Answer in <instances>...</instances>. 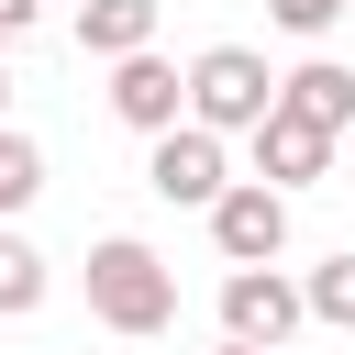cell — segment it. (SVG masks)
Instances as JSON below:
<instances>
[{"label": "cell", "instance_id": "1", "mask_svg": "<svg viewBox=\"0 0 355 355\" xmlns=\"http://www.w3.org/2000/svg\"><path fill=\"white\" fill-rule=\"evenodd\" d=\"M89 322L122 333V344L166 333V322H178V266H166L144 233H100V244H89Z\"/></svg>", "mask_w": 355, "mask_h": 355}, {"label": "cell", "instance_id": "2", "mask_svg": "<svg viewBox=\"0 0 355 355\" xmlns=\"http://www.w3.org/2000/svg\"><path fill=\"white\" fill-rule=\"evenodd\" d=\"M277 67L255 55V44H200L189 55V122H211V133H266L277 122Z\"/></svg>", "mask_w": 355, "mask_h": 355}, {"label": "cell", "instance_id": "3", "mask_svg": "<svg viewBox=\"0 0 355 355\" xmlns=\"http://www.w3.org/2000/svg\"><path fill=\"white\" fill-rule=\"evenodd\" d=\"M144 189H155L166 211H211V200L233 189V133H211V122L155 133V144H144Z\"/></svg>", "mask_w": 355, "mask_h": 355}, {"label": "cell", "instance_id": "4", "mask_svg": "<svg viewBox=\"0 0 355 355\" xmlns=\"http://www.w3.org/2000/svg\"><path fill=\"white\" fill-rule=\"evenodd\" d=\"M311 322V288L288 266H222V344H266L288 355V333Z\"/></svg>", "mask_w": 355, "mask_h": 355}, {"label": "cell", "instance_id": "5", "mask_svg": "<svg viewBox=\"0 0 355 355\" xmlns=\"http://www.w3.org/2000/svg\"><path fill=\"white\" fill-rule=\"evenodd\" d=\"M200 222H211V255L222 266H277L288 255V189H266V178H233Z\"/></svg>", "mask_w": 355, "mask_h": 355}, {"label": "cell", "instance_id": "6", "mask_svg": "<svg viewBox=\"0 0 355 355\" xmlns=\"http://www.w3.org/2000/svg\"><path fill=\"white\" fill-rule=\"evenodd\" d=\"M100 100H111V122H122V133H144V144H155V133H178V122H189V67H178V55H122Z\"/></svg>", "mask_w": 355, "mask_h": 355}, {"label": "cell", "instance_id": "7", "mask_svg": "<svg viewBox=\"0 0 355 355\" xmlns=\"http://www.w3.org/2000/svg\"><path fill=\"white\" fill-rule=\"evenodd\" d=\"M244 144H255V178H266V189H311V178L333 166V144H344V133H322V122L277 111V122H266V133H244Z\"/></svg>", "mask_w": 355, "mask_h": 355}, {"label": "cell", "instance_id": "8", "mask_svg": "<svg viewBox=\"0 0 355 355\" xmlns=\"http://www.w3.org/2000/svg\"><path fill=\"white\" fill-rule=\"evenodd\" d=\"M78 55H100V67L155 55V0H78Z\"/></svg>", "mask_w": 355, "mask_h": 355}, {"label": "cell", "instance_id": "9", "mask_svg": "<svg viewBox=\"0 0 355 355\" xmlns=\"http://www.w3.org/2000/svg\"><path fill=\"white\" fill-rule=\"evenodd\" d=\"M277 111H300V122L344 133V122H355V67H333V55H300V67H288V89H277Z\"/></svg>", "mask_w": 355, "mask_h": 355}, {"label": "cell", "instance_id": "10", "mask_svg": "<svg viewBox=\"0 0 355 355\" xmlns=\"http://www.w3.org/2000/svg\"><path fill=\"white\" fill-rule=\"evenodd\" d=\"M44 288H55V266L0 222V322H33V311H44Z\"/></svg>", "mask_w": 355, "mask_h": 355}, {"label": "cell", "instance_id": "11", "mask_svg": "<svg viewBox=\"0 0 355 355\" xmlns=\"http://www.w3.org/2000/svg\"><path fill=\"white\" fill-rule=\"evenodd\" d=\"M300 288H311V322H322V333H355V244H344V255H322Z\"/></svg>", "mask_w": 355, "mask_h": 355}, {"label": "cell", "instance_id": "12", "mask_svg": "<svg viewBox=\"0 0 355 355\" xmlns=\"http://www.w3.org/2000/svg\"><path fill=\"white\" fill-rule=\"evenodd\" d=\"M33 200H44V144L0 122V222H11V211H33Z\"/></svg>", "mask_w": 355, "mask_h": 355}, {"label": "cell", "instance_id": "13", "mask_svg": "<svg viewBox=\"0 0 355 355\" xmlns=\"http://www.w3.org/2000/svg\"><path fill=\"white\" fill-rule=\"evenodd\" d=\"M266 11H277V33H300V44H322V33H333V22L355 11V0H266Z\"/></svg>", "mask_w": 355, "mask_h": 355}, {"label": "cell", "instance_id": "14", "mask_svg": "<svg viewBox=\"0 0 355 355\" xmlns=\"http://www.w3.org/2000/svg\"><path fill=\"white\" fill-rule=\"evenodd\" d=\"M33 22H44V0H0V44H22Z\"/></svg>", "mask_w": 355, "mask_h": 355}, {"label": "cell", "instance_id": "15", "mask_svg": "<svg viewBox=\"0 0 355 355\" xmlns=\"http://www.w3.org/2000/svg\"><path fill=\"white\" fill-rule=\"evenodd\" d=\"M211 355H266V344H211Z\"/></svg>", "mask_w": 355, "mask_h": 355}, {"label": "cell", "instance_id": "16", "mask_svg": "<svg viewBox=\"0 0 355 355\" xmlns=\"http://www.w3.org/2000/svg\"><path fill=\"white\" fill-rule=\"evenodd\" d=\"M0 111H11V67H0Z\"/></svg>", "mask_w": 355, "mask_h": 355}, {"label": "cell", "instance_id": "17", "mask_svg": "<svg viewBox=\"0 0 355 355\" xmlns=\"http://www.w3.org/2000/svg\"><path fill=\"white\" fill-rule=\"evenodd\" d=\"M67 11H78V0H67Z\"/></svg>", "mask_w": 355, "mask_h": 355}]
</instances>
